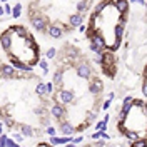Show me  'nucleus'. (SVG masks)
<instances>
[{
	"label": "nucleus",
	"instance_id": "obj_1",
	"mask_svg": "<svg viewBox=\"0 0 147 147\" xmlns=\"http://www.w3.org/2000/svg\"><path fill=\"white\" fill-rule=\"evenodd\" d=\"M54 99L57 100V104L67 105V104H70V102L74 100V94L70 90H67V89H60V90L54 95Z\"/></svg>",
	"mask_w": 147,
	"mask_h": 147
},
{
	"label": "nucleus",
	"instance_id": "obj_2",
	"mask_svg": "<svg viewBox=\"0 0 147 147\" xmlns=\"http://www.w3.org/2000/svg\"><path fill=\"white\" fill-rule=\"evenodd\" d=\"M50 114H52V117L57 120H62L65 117V107L64 105H60V104H54L52 105V109H50Z\"/></svg>",
	"mask_w": 147,
	"mask_h": 147
},
{
	"label": "nucleus",
	"instance_id": "obj_3",
	"mask_svg": "<svg viewBox=\"0 0 147 147\" xmlns=\"http://www.w3.org/2000/svg\"><path fill=\"white\" fill-rule=\"evenodd\" d=\"M32 27L35 28L37 32H45V18L44 17H38V15H35V17H32Z\"/></svg>",
	"mask_w": 147,
	"mask_h": 147
},
{
	"label": "nucleus",
	"instance_id": "obj_4",
	"mask_svg": "<svg viewBox=\"0 0 147 147\" xmlns=\"http://www.w3.org/2000/svg\"><path fill=\"white\" fill-rule=\"evenodd\" d=\"M0 44H2V47H3L7 52H10V47H12V30H7V32L2 34Z\"/></svg>",
	"mask_w": 147,
	"mask_h": 147
},
{
	"label": "nucleus",
	"instance_id": "obj_5",
	"mask_svg": "<svg viewBox=\"0 0 147 147\" xmlns=\"http://www.w3.org/2000/svg\"><path fill=\"white\" fill-rule=\"evenodd\" d=\"M110 5L115 7L119 13H127V10H129V2L127 0H110Z\"/></svg>",
	"mask_w": 147,
	"mask_h": 147
},
{
	"label": "nucleus",
	"instance_id": "obj_6",
	"mask_svg": "<svg viewBox=\"0 0 147 147\" xmlns=\"http://www.w3.org/2000/svg\"><path fill=\"white\" fill-rule=\"evenodd\" d=\"M77 75L79 77H82V79H90L92 75V70L90 67H89V64H79V67H77Z\"/></svg>",
	"mask_w": 147,
	"mask_h": 147
},
{
	"label": "nucleus",
	"instance_id": "obj_7",
	"mask_svg": "<svg viewBox=\"0 0 147 147\" xmlns=\"http://www.w3.org/2000/svg\"><path fill=\"white\" fill-rule=\"evenodd\" d=\"M47 34L52 37V38H60V37H62V34H64V30H62V27H60V25H55V24H52L50 27L47 28Z\"/></svg>",
	"mask_w": 147,
	"mask_h": 147
},
{
	"label": "nucleus",
	"instance_id": "obj_8",
	"mask_svg": "<svg viewBox=\"0 0 147 147\" xmlns=\"http://www.w3.org/2000/svg\"><path fill=\"white\" fill-rule=\"evenodd\" d=\"M10 60H12V67H15V69H20V70H24V72H30L32 70V67L27 64H22L20 60H17L13 55H10Z\"/></svg>",
	"mask_w": 147,
	"mask_h": 147
},
{
	"label": "nucleus",
	"instance_id": "obj_9",
	"mask_svg": "<svg viewBox=\"0 0 147 147\" xmlns=\"http://www.w3.org/2000/svg\"><path fill=\"white\" fill-rule=\"evenodd\" d=\"M82 20H84V15L72 13V15H69V25L70 27H79V25H82Z\"/></svg>",
	"mask_w": 147,
	"mask_h": 147
},
{
	"label": "nucleus",
	"instance_id": "obj_10",
	"mask_svg": "<svg viewBox=\"0 0 147 147\" xmlns=\"http://www.w3.org/2000/svg\"><path fill=\"white\" fill-rule=\"evenodd\" d=\"M87 10H89V0H80V2H77V13L84 15Z\"/></svg>",
	"mask_w": 147,
	"mask_h": 147
},
{
	"label": "nucleus",
	"instance_id": "obj_11",
	"mask_svg": "<svg viewBox=\"0 0 147 147\" xmlns=\"http://www.w3.org/2000/svg\"><path fill=\"white\" fill-rule=\"evenodd\" d=\"M90 92H92V94H95V95L102 92V82L99 80V79H95V80L90 84Z\"/></svg>",
	"mask_w": 147,
	"mask_h": 147
},
{
	"label": "nucleus",
	"instance_id": "obj_12",
	"mask_svg": "<svg viewBox=\"0 0 147 147\" xmlns=\"http://www.w3.org/2000/svg\"><path fill=\"white\" fill-rule=\"evenodd\" d=\"M0 72L3 74V77H13V67H10V65H0Z\"/></svg>",
	"mask_w": 147,
	"mask_h": 147
},
{
	"label": "nucleus",
	"instance_id": "obj_13",
	"mask_svg": "<svg viewBox=\"0 0 147 147\" xmlns=\"http://www.w3.org/2000/svg\"><path fill=\"white\" fill-rule=\"evenodd\" d=\"M60 132H62L64 136H72L74 134V127L69 124V122H64V124L60 125Z\"/></svg>",
	"mask_w": 147,
	"mask_h": 147
},
{
	"label": "nucleus",
	"instance_id": "obj_14",
	"mask_svg": "<svg viewBox=\"0 0 147 147\" xmlns=\"http://www.w3.org/2000/svg\"><path fill=\"white\" fill-rule=\"evenodd\" d=\"M20 15H22V3H17V5H13V9H12V17L18 18Z\"/></svg>",
	"mask_w": 147,
	"mask_h": 147
},
{
	"label": "nucleus",
	"instance_id": "obj_15",
	"mask_svg": "<svg viewBox=\"0 0 147 147\" xmlns=\"http://www.w3.org/2000/svg\"><path fill=\"white\" fill-rule=\"evenodd\" d=\"M52 84H54V85H60V84H62V72H60V70H57V72L54 74Z\"/></svg>",
	"mask_w": 147,
	"mask_h": 147
},
{
	"label": "nucleus",
	"instance_id": "obj_16",
	"mask_svg": "<svg viewBox=\"0 0 147 147\" xmlns=\"http://www.w3.org/2000/svg\"><path fill=\"white\" fill-rule=\"evenodd\" d=\"M35 92H37V95L44 97V95L47 94V87H45V84H38V85H37V89H35Z\"/></svg>",
	"mask_w": 147,
	"mask_h": 147
},
{
	"label": "nucleus",
	"instance_id": "obj_17",
	"mask_svg": "<svg viewBox=\"0 0 147 147\" xmlns=\"http://www.w3.org/2000/svg\"><path fill=\"white\" fill-rule=\"evenodd\" d=\"M22 136H28V137H32L34 136V129L30 127V125H22Z\"/></svg>",
	"mask_w": 147,
	"mask_h": 147
},
{
	"label": "nucleus",
	"instance_id": "obj_18",
	"mask_svg": "<svg viewBox=\"0 0 147 147\" xmlns=\"http://www.w3.org/2000/svg\"><path fill=\"white\" fill-rule=\"evenodd\" d=\"M105 129H107V122H105V120H100V122H97V125H95V130L105 132Z\"/></svg>",
	"mask_w": 147,
	"mask_h": 147
},
{
	"label": "nucleus",
	"instance_id": "obj_19",
	"mask_svg": "<svg viewBox=\"0 0 147 147\" xmlns=\"http://www.w3.org/2000/svg\"><path fill=\"white\" fill-rule=\"evenodd\" d=\"M55 55H57V50H55L54 47H52V49H49V50H47V59H54Z\"/></svg>",
	"mask_w": 147,
	"mask_h": 147
},
{
	"label": "nucleus",
	"instance_id": "obj_20",
	"mask_svg": "<svg viewBox=\"0 0 147 147\" xmlns=\"http://www.w3.org/2000/svg\"><path fill=\"white\" fill-rule=\"evenodd\" d=\"M3 13H7V15H12V5H9V2L3 5Z\"/></svg>",
	"mask_w": 147,
	"mask_h": 147
},
{
	"label": "nucleus",
	"instance_id": "obj_21",
	"mask_svg": "<svg viewBox=\"0 0 147 147\" xmlns=\"http://www.w3.org/2000/svg\"><path fill=\"white\" fill-rule=\"evenodd\" d=\"M5 146L7 147H20L15 140H12V139H9V137H7V144H5Z\"/></svg>",
	"mask_w": 147,
	"mask_h": 147
},
{
	"label": "nucleus",
	"instance_id": "obj_22",
	"mask_svg": "<svg viewBox=\"0 0 147 147\" xmlns=\"http://www.w3.org/2000/svg\"><path fill=\"white\" fill-rule=\"evenodd\" d=\"M89 122H94V120H97V112H89V117H87Z\"/></svg>",
	"mask_w": 147,
	"mask_h": 147
},
{
	"label": "nucleus",
	"instance_id": "obj_23",
	"mask_svg": "<svg viewBox=\"0 0 147 147\" xmlns=\"http://www.w3.org/2000/svg\"><path fill=\"white\" fill-rule=\"evenodd\" d=\"M45 132L49 134V136H55V132H57V130H55V127H52V125H47Z\"/></svg>",
	"mask_w": 147,
	"mask_h": 147
},
{
	"label": "nucleus",
	"instance_id": "obj_24",
	"mask_svg": "<svg viewBox=\"0 0 147 147\" xmlns=\"http://www.w3.org/2000/svg\"><path fill=\"white\" fill-rule=\"evenodd\" d=\"M38 65L42 67V70H44V74H47V72H49V65H47V62H45V60H42V62H38Z\"/></svg>",
	"mask_w": 147,
	"mask_h": 147
},
{
	"label": "nucleus",
	"instance_id": "obj_25",
	"mask_svg": "<svg viewBox=\"0 0 147 147\" xmlns=\"http://www.w3.org/2000/svg\"><path fill=\"white\" fill-rule=\"evenodd\" d=\"M5 144H7V136L2 134V136H0V147H7Z\"/></svg>",
	"mask_w": 147,
	"mask_h": 147
},
{
	"label": "nucleus",
	"instance_id": "obj_26",
	"mask_svg": "<svg viewBox=\"0 0 147 147\" xmlns=\"http://www.w3.org/2000/svg\"><path fill=\"white\" fill-rule=\"evenodd\" d=\"M13 139H15V142H22V139H24V136H22V134H17V132H15V130H13Z\"/></svg>",
	"mask_w": 147,
	"mask_h": 147
},
{
	"label": "nucleus",
	"instance_id": "obj_27",
	"mask_svg": "<svg viewBox=\"0 0 147 147\" xmlns=\"http://www.w3.org/2000/svg\"><path fill=\"white\" fill-rule=\"evenodd\" d=\"M45 87H47V94H52V92H54V84L52 82L45 84Z\"/></svg>",
	"mask_w": 147,
	"mask_h": 147
},
{
	"label": "nucleus",
	"instance_id": "obj_28",
	"mask_svg": "<svg viewBox=\"0 0 147 147\" xmlns=\"http://www.w3.org/2000/svg\"><path fill=\"white\" fill-rule=\"evenodd\" d=\"M82 140H84V136H79V137L72 139V144H75V146H77V144H80Z\"/></svg>",
	"mask_w": 147,
	"mask_h": 147
},
{
	"label": "nucleus",
	"instance_id": "obj_29",
	"mask_svg": "<svg viewBox=\"0 0 147 147\" xmlns=\"http://www.w3.org/2000/svg\"><path fill=\"white\" fill-rule=\"evenodd\" d=\"M132 3H139L140 7H146V0H130Z\"/></svg>",
	"mask_w": 147,
	"mask_h": 147
},
{
	"label": "nucleus",
	"instance_id": "obj_30",
	"mask_svg": "<svg viewBox=\"0 0 147 147\" xmlns=\"http://www.w3.org/2000/svg\"><path fill=\"white\" fill-rule=\"evenodd\" d=\"M77 28H79V32H80V34H84V32L87 30V27H85L84 24H82V25H79V27H77Z\"/></svg>",
	"mask_w": 147,
	"mask_h": 147
},
{
	"label": "nucleus",
	"instance_id": "obj_31",
	"mask_svg": "<svg viewBox=\"0 0 147 147\" xmlns=\"http://www.w3.org/2000/svg\"><path fill=\"white\" fill-rule=\"evenodd\" d=\"M37 147H52V146H50V144H47V142H40Z\"/></svg>",
	"mask_w": 147,
	"mask_h": 147
},
{
	"label": "nucleus",
	"instance_id": "obj_32",
	"mask_svg": "<svg viewBox=\"0 0 147 147\" xmlns=\"http://www.w3.org/2000/svg\"><path fill=\"white\" fill-rule=\"evenodd\" d=\"M3 127H5V125H3V122H0V134H3Z\"/></svg>",
	"mask_w": 147,
	"mask_h": 147
},
{
	"label": "nucleus",
	"instance_id": "obj_33",
	"mask_svg": "<svg viewBox=\"0 0 147 147\" xmlns=\"http://www.w3.org/2000/svg\"><path fill=\"white\" fill-rule=\"evenodd\" d=\"M0 15H3V7H0Z\"/></svg>",
	"mask_w": 147,
	"mask_h": 147
},
{
	"label": "nucleus",
	"instance_id": "obj_34",
	"mask_svg": "<svg viewBox=\"0 0 147 147\" xmlns=\"http://www.w3.org/2000/svg\"><path fill=\"white\" fill-rule=\"evenodd\" d=\"M109 147H119V146H115V144H110V146Z\"/></svg>",
	"mask_w": 147,
	"mask_h": 147
},
{
	"label": "nucleus",
	"instance_id": "obj_35",
	"mask_svg": "<svg viewBox=\"0 0 147 147\" xmlns=\"http://www.w3.org/2000/svg\"><path fill=\"white\" fill-rule=\"evenodd\" d=\"M2 2H3V3H7V2H9V0H2Z\"/></svg>",
	"mask_w": 147,
	"mask_h": 147
},
{
	"label": "nucleus",
	"instance_id": "obj_36",
	"mask_svg": "<svg viewBox=\"0 0 147 147\" xmlns=\"http://www.w3.org/2000/svg\"><path fill=\"white\" fill-rule=\"evenodd\" d=\"M132 147H134V146H132Z\"/></svg>",
	"mask_w": 147,
	"mask_h": 147
}]
</instances>
